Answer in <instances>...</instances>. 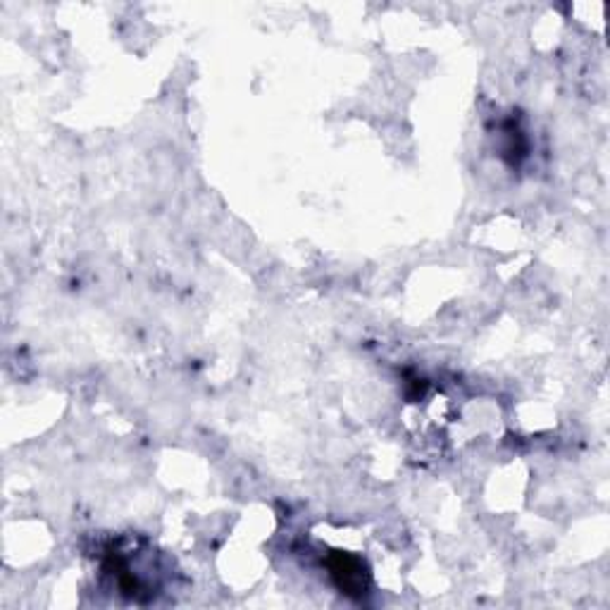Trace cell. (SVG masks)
I'll use <instances>...</instances> for the list:
<instances>
[{
  "label": "cell",
  "mask_w": 610,
  "mask_h": 610,
  "mask_svg": "<svg viewBox=\"0 0 610 610\" xmlns=\"http://www.w3.org/2000/svg\"><path fill=\"white\" fill-rule=\"evenodd\" d=\"M329 568H332V575L334 580H336V584H339L346 594H362V589H365V580H362L360 563L355 561V558H351V555L346 554L334 555V561Z\"/></svg>",
  "instance_id": "6da1fadb"
}]
</instances>
